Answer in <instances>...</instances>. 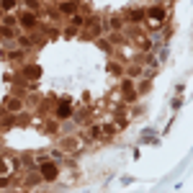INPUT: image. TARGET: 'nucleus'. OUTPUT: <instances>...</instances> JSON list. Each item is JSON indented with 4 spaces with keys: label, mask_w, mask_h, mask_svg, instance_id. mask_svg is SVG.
<instances>
[{
    "label": "nucleus",
    "mask_w": 193,
    "mask_h": 193,
    "mask_svg": "<svg viewBox=\"0 0 193 193\" xmlns=\"http://www.w3.org/2000/svg\"><path fill=\"white\" fill-rule=\"evenodd\" d=\"M44 175H46V178H54L57 173H54V167H51V165H46V167H44Z\"/></svg>",
    "instance_id": "nucleus-1"
},
{
    "label": "nucleus",
    "mask_w": 193,
    "mask_h": 193,
    "mask_svg": "<svg viewBox=\"0 0 193 193\" xmlns=\"http://www.w3.org/2000/svg\"><path fill=\"white\" fill-rule=\"evenodd\" d=\"M70 113V106H67V103H64V106H59V116H67Z\"/></svg>",
    "instance_id": "nucleus-2"
}]
</instances>
